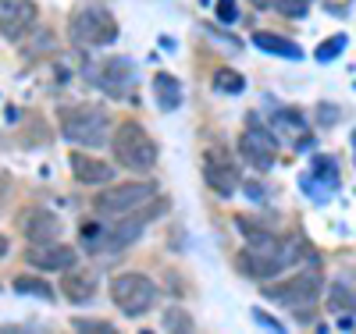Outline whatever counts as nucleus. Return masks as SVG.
Listing matches in <instances>:
<instances>
[{
  "label": "nucleus",
  "mask_w": 356,
  "mask_h": 334,
  "mask_svg": "<svg viewBox=\"0 0 356 334\" xmlns=\"http://www.w3.org/2000/svg\"><path fill=\"white\" fill-rule=\"evenodd\" d=\"M57 125L61 135L75 146H104L107 142V110L100 103H68L57 110Z\"/></svg>",
  "instance_id": "1"
},
{
  "label": "nucleus",
  "mask_w": 356,
  "mask_h": 334,
  "mask_svg": "<svg viewBox=\"0 0 356 334\" xmlns=\"http://www.w3.org/2000/svg\"><path fill=\"white\" fill-rule=\"evenodd\" d=\"M111 149H114V160L129 171H150L157 164V142L146 135L139 121H122L111 135Z\"/></svg>",
  "instance_id": "2"
},
{
  "label": "nucleus",
  "mask_w": 356,
  "mask_h": 334,
  "mask_svg": "<svg viewBox=\"0 0 356 334\" xmlns=\"http://www.w3.org/2000/svg\"><path fill=\"white\" fill-rule=\"evenodd\" d=\"M154 196H157L154 181H118V185H107L93 199V210L100 217H125L136 214V210H146V203Z\"/></svg>",
  "instance_id": "3"
},
{
  "label": "nucleus",
  "mask_w": 356,
  "mask_h": 334,
  "mask_svg": "<svg viewBox=\"0 0 356 334\" xmlns=\"http://www.w3.org/2000/svg\"><path fill=\"white\" fill-rule=\"evenodd\" d=\"M68 28H72V40L79 47H107L118 40V22L107 8L100 4H86V8H75L72 18H68Z\"/></svg>",
  "instance_id": "4"
},
{
  "label": "nucleus",
  "mask_w": 356,
  "mask_h": 334,
  "mask_svg": "<svg viewBox=\"0 0 356 334\" xmlns=\"http://www.w3.org/2000/svg\"><path fill=\"white\" fill-rule=\"evenodd\" d=\"M111 302L118 310H122L125 317H143L146 310L157 302V285L146 278V274H136V270H129V274H118L111 281Z\"/></svg>",
  "instance_id": "5"
},
{
  "label": "nucleus",
  "mask_w": 356,
  "mask_h": 334,
  "mask_svg": "<svg viewBox=\"0 0 356 334\" xmlns=\"http://www.w3.org/2000/svg\"><path fill=\"white\" fill-rule=\"evenodd\" d=\"M264 295L275 302V306H289V310H300V306H310V302L321 295V270L317 267H307L300 274H292L271 288H264Z\"/></svg>",
  "instance_id": "6"
},
{
  "label": "nucleus",
  "mask_w": 356,
  "mask_h": 334,
  "mask_svg": "<svg viewBox=\"0 0 356 334\" xmlns=\"http://www.w3.org/2000/svg\"><path fill=\"white\" fill-rule=\"evenodd\" d=\"M239 153H243V160L250 167L267 171V167H275V160H278V142H275V135L267 132V128L250 125L243 132V139H239Z\"/></svg>",
  "instance_id": "7"
},
{
  "label": "nucleus",
  "mask_w": 356,
  "mask_h": 334,
  "mask_svg": "<svg viewBox=\"0 0 356 334\" xmlns=\"http://www.w3.org/2000/svg\"><path fill=\"white\" fill-rule=\"evenodd\" d=\"M203 178H207V185H211L214 192H221V196H232L235 189H239V167H235L228 149H207Z\"/></svg>",
  "instance_id": "8"
},
{
  "label": "nucleus",
  "mask_w": 356,
  "mask_h": 334,
  "mask_svg": "<svg viewBox=\"0 0 356 334\" xmlns=\"http://www.w3.org/2000/svg\"><path fill=\"white\" fill-rule=\"evenodd\" d=\"M36 25V4L33 0H0V36L18 43Z\"/></svg>",
  "instance_id": "9"
},
{
  "label": "nucleus",
  "mask_w": 356,
  "mask_h": 334,
  "mask_svg": "<svg viewBox=\"0 0 356 334\" xmlns=\"http://www.w3.org/2000/svg\"><path fill=\"white\" fill-rule=\"evenodd\" d=\"M22 235L33 242V246L57 242L61 238V217L47 206H33V210H25V217H22Z\"/></svg>",
  "instance_id": "10"
},
{
  "label": "nucleus",
  "mask_w": 356,
  "mask_h": 334,
  "mask_svg": "<svg viewBox=\"0 0 356 334\" xmlns=\"http://www.w3.org/2000/svg\"><path fill=\"white\" fill-rule=\"evenodd\" d=\"M25 260L36 270H68L79 263V249L65 246V242H43V246H29Z\"/></svg>",
  "instance_id": "11"
},
{
  "label": "nucleus",
  "mask_w": 356,
  "mask_h": 334,
  "mask_svg": "<svg viewBox=\"0 0 356 334\" xmlns=\"http://www.w3.org/2000/svg\"><path fill=\"white\" fill-rule=\"evenodd\" d=\"M339 189V164L332 160V157H314V164H310V174L303 178V192H310L314 199H324L328 192H335Z\"/></svg>",
  "instance_id": "12"
},
{
  "label": "nucleus",
  "mask_w": 356,
  "mask_h": 334,
  "mask_svg": "<svg viewBox=\"0 0 356 334\" xmlns=\"http://www.w3.org/2000/svg\"><path fill=\"white\" fill-rule=\"evenodd\" d=\"M68 164H72V174L82 185H107V181H114V167L107 160L89 157V153H72Z\"/></svg>",
  "instance_id": "13"
},
{
  "label": "nucleus",
  "mask_w": 356,
  "mask_h": 334,
  "mask_svg": "<svg viewBox=\"0 0 356 334\" xmlns=\"http://www.w3.org/2000/svg\"><path fill=\"white\" fill-rule=\"evenodd\" d=\"M235 263H239V270L243 274H250V278H275V274H282V270L289 267L282 256H271V253H257V249H246V253H239L235 256Z\"/></svg>",
  "instance_id": "14"
},
{
  "label": "nucleus",
  "mask_w": 356,
  "mask_h": 334,
  "mask_svg": "<svg viewBox=\"0 0 356 334\" xmlns=\"http://www.w3.org/2000/svg\"><path fill=\"white\" fill-rule=\"evenodd\" d=\"M61 292H65V299H72V302H89V299L97 295V278H93V270H86V267H68L65 278H61Z\"/></svg>",
  "instance_id": "15"
},
{
  "label": "nucleus",
  "mask_w": 356,
  "mask_h": 334,
  "mask_svg": "<svg viewBox=\"0 0 356 334\" xmlns=\"http://www.w3.org/2000/svg\"><path fill=\"white\" fill-rule=\"evenodd\" d=\"M100 68H104V72H100V78H97V82L107 89V93L129 100L125 93H129V82H132V60L114 57V60H107V65H100Z\"/></svg>",
  "instance_id": "16"
},
{
  "label": "nucleus",
  "mask_w": 356,
  "mask_h": 334,
  "mask_svg": "<svg viewBox=\"0 0 356 334\" xmlns=\"http://www.w3.org/2000/svg\"><path fill=\"white\" fill-rule=\"evenodd\" d=\"M154 93H157V107H161L164 114H171V110L182 107V82H178L175 75H168V72H161V75L154 78Z\"/></svg>",
  "instance_id": "17"
},
{
  "label": "nucleus",
  "mask_w": 356,
  "mask_h": 334,
  "mask_svg": "<svg viewBox=\"0 0 356 334\" xmlns=\"http://www.w3.org/2000/svg\"><path fill=\"white\" fill-rule=\"evenodd\" d=\"M332 310H339V313H356V270H346V274H339L335 278V285H332Z\"/></svg>",
  "instance_id": "18"
},
{
  "label": "nucleus",
  "mask_w": 356,
  "mask_h": 334,
  "mask_svg": "<svg viewBox=\"0 0 356 334\" xmlns=\"http://www.w3.org/2000/svg\"><path fill=\"white\" fill-rule=\"evenodd\" d=\"M253 43H257L260 50H267V53H278V57H289V60H300V57H303V50L296 47L292 40L275 36V33H257V36H253Z\"/></svg>",
  "instance_id": "19"
},
{
  "label": "nucleus",
  "mask_w": 356,
  "mask_h": 334,
  "mask_svg": "<svg viewBox=\"0 0 356 334\" xmlns=\"http://www.w3.org/2000/svg\"><path fill=\"white\" fill-rule=\"evenodd\" d=\"M15 292L36 295V299H54V288H50L43 278H33V274H18V278H15Z\"/></svg>",
  "instance_id": "20"
},
{
  "label": "nucleus",
  "mask_w": 356,
  "mask_h": 334,
  "mask_svg": "<svg viewBox=\"0 0 356 334\" xmlns=\"http://www.w3.org/2000/svg\"><path fill=\"white\" fill-rule=\"evenodd\" d=\"M214 89H218V93H228V97H235V93H243V89H246V82H243V75H235V72L221 68V72L214 75Z\"/></svg>",
  "instance_id": "21"
},
{
  "label": "nucleus",
  "mask_w": 356,
  "mask_h": 334,
  "mask_svg": "<svg viewBox=\"0 0 356 334\" xmlns=\"http://www.w3.org/2000/svg\"><path fill=\"white\" fill-rule=\"evenodd\" d=\"M164 331H193V317L186 310H164Z\"/></svg>",
  "instance_id": "22"
},
{
  "label": "nucleus",
  "mask_w": 356,
  "mask_h": 334,
  "mask_svg": "<svg viewBox=\"0 0 356 334\" xmlns=\"http://www.w3.org/2000/svg\"><path fill=\"white\" fill-rule=\"evenodd\" d=\"M275 8L285 15V18H303L310 11V0H275Z\"/></svg>",
  "instance_id": "23"
},
{
  "label": "nucleus",
  "mask_w": 356,
  "mask_h": 334,
  "mask_svg": "<svg viewBox=\"0 0 356 334\" xmlns=\"http://www.w3.org/2000/svg\"><path fill=\"white\" fill-rule=\"evenodd\" d=\"M342 50H346V36H332L328 43L317 47V60H332V57H339Z\"/></svg>",
  "instance_id": "24"
},
{
  "label": "nucleus",
  "mask_w": 356,
  "mask_h": 334,
  "mask_svg": "<svg viewBox=\"0 0 356 334\" xmlns=\"http://www.w3.org/2000/svg\"><path fill=\"white\" fill-rule=\"evenodd\" d=\"M72 327H75L79 334H111V331H114V327L104 324V320H72Z\"/></svg>",
  "instance_id": "25"
},
{
  "label": "nucleus",
  "mask_w": 356,
  "mask_h": 334,
  "mask_svg": "<svg viewBox=\"0 0 356 334\" xmlns=\"http://www.w3.org/2000/svg\"><path fill=\"white\" fill-rule=\"evenodd\" d=\"M214 11H218L221 22H235V18H239V8H235V0H218Z\"/></svg>",
  "instance_id": "26"
},
{
  "label": "nucleus",
  "mask_w": 356,
  "mask_h": 334,
  "mask_svg": "<svg viewBox=\"0 0 356 334\" xmlns=\"http://www.w3.org/2000/svg\"><path fill=\"white\" fill-rule=\"evenodd\" d=\"M253 317H257V320H260L267 331H282V324H278L275 317H267V313H260V310H253Z\"/></svg>",
  "instance_id": "27"
},
{
  "label": "nucleus",
  "mask_w": 356,
  "mask_h": 334,
  "mask_svg": "<svg viewBox=\"0 0 356 334\" xmlns=\"http://www.w3.org/2000/svg\"><path fill=\"white\" fill-rule=\"evenodd\" d=\"M8 192H11V178L0 171V206H4V199H8Z\"/></svg>",
  "instance_id": "28"
},
{
  "label": "nucleus",
  "mask_w": 356,
  "mask_h": 334,
  "mask_svg": "<svg viewBox=\"0 0 356 334\" xmlns=\"http://www.w3.org/2000/svg\"><path fill=\"white\" fill-rule=\"evenodd\" d=\"M253 4H257V8L264 11V8H271V4H275V0H253Z\"/></svg>",
  "instance_id": "29"
},
{
  "label": "nucleus",
  "mask_w": 356,
  "mask_h": 334,
  "mask_svg": "<svg viewBox=\"0 0 356 334\" xmlns=\"http://www.w3.org/2000/svg\"><path fill=\"white\" fill-rule=\"evenodd\" d=\"M4 253H8V238H4V235H0V256H4Z\"/></svg>",
  "instance_id": "30"
}]
</instances>
